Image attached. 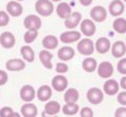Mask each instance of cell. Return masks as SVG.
Returning <instances> with one entry per match:
<instances>
[{
	"label": "cell",
	"instance_id": "cell-44",
	"mask_svg": "<svg viewBox=\"0 0 126 117\" xmlns=\"http://www.w3.org/2000/svg\"><path fill=\"white\" fill-rule=\"evenodd\" d=\"M123 1H125V2H126V0H123Z\"/></svg>",
	"mask_w": 126,
	"mask_h": 117
},
{
	"label": "cell",
	"instance_id": "cell-9",
	"mask_svg": "<svg viewBox=\"0 0 126 117\" xmlns=\"http://www.w3.org/2000/svg\"><path fill=\"white\" fill-rule=\"evenodd\" d=\"M120 88L121 87H120L119 82H118L116 79H111V78H108L103 84V91L105 94L108 96H112V95L118 94Z\"/></svg>",
	"mask_w": 126,
	"mask_h": 117
},
{
	"label": "cell",
	"instance_id": "cell-43",
	"mask_svg": "<svg viewBox=\"0 0 126 117\" xmlns=\"http://www.w3.org/2000/svg\"><path fill=\"white\" fill-rule=\"evenodd\" d=\"M17 1H23V0H17Z\"/></svg>",
	"mask_w": 126,
	"mask_h": 117
},
{
	"label": "cell",
	"instance_id": "cell-13",
	"mask_svg": "<svg viewBox=\"0 0 126 117\" xmlns=\"http://www.w3.org/2000/svg\"><path fill=\"white\" fill-rule=\"evenodd\" d=\"M25 61L24 59H19V58H14V59H10L6 61L5 69L7 71L11 72H19L25 69Z\"/></svg>",
	"mask_w": 126,
	"mask_h": 117
},
{
	"label": "cell",
	"instance_id": "cell-12",
	"mask_svg": "<svg viewBox=\"0 0 126 117\" xmlns=\"http://www.w3.org/2000/svg\"><path fill=\"white\" fill-rule=\"evenodd\" d=\"M81 33L75 30H69L66 32H63L60 35V41L63 43H73V42H77L80 40Z\"/></svg>",
	"mask_w": 126,
	"mask_h": 117
},
{
	"label": "cell",
	"instance_id": "cell-40",
	"mask_svg": "<svg viewBox=\"0 0 126 117\" xmlns=\"http://www.w3.org/2000/svg\"><path fill=\"white\" fill-rule=\"evenodd\" d=\"M79 2H80L83 6H88L93 3V0H79Z\"/></svg>",
	"mask_w": 126,
	"mask_h": 117
},
{
	"label": "cell",
	"instance_id": "cell-37",
	"mask_svg": "<svg viewBox=\"0 0 126 117\" xmlns=\"http://www.w3.org/2000/svg\"><path fill=\"white\" fill-rule=\"evenodd\" d=\"M117 100H118V102H119L121 106H125L126 107V91L118 93Z\"/></svg>",
	"mask_w": 126,
	"mask_h": 117
},
{
	"label": "cell",
	"instance_id": "cell-24",
	"mask_svg": "<svg viewBox=\"0 0 126 117\" xmlns=\"http://www.w3.org/2000/svg\"><path fill=\"white\" fill-rule=\"evenodd\" d=\"M38 114V109L36 104L25 102L21 107V115L23 117H36Z\"/></svg>",
	"mask_w": 126,
	"mask_h": 117
},
{
	"label": "cell",
	"instance_id": "cell-30",
	"mask_svg": "<svg viewBox=\"0 0 126 117\" xmlns=\"http://www.w3.org/2000/svg\"><path fill=\"white\" fill-rule=\"evenodd\" d=\"M79 111H80V108H79L77 102H75V103H65L64 106L62 107V112L64 113L65 115H67V116L76 115Z\"/></svg>",
	"mask_w": 126,
	"mask_h": 117
},
{
	"label": "cell",
	"instance_id": "cell-39",
	"mask_svg": "<svg viewBox=\"0 0 126 117\" xmlns=\"http://www.w3.org/2000/svg\"><path fill=\"white\" fill-rule=\"evenodd\" d=\"M115 116L116 117H126V107L122 106L120 108H118L115 112Z\"/></svg>",
	"mask_w": 126,
	"mask_h": 117
},
{
	"label": "cell",
	"instance_id": "cell-1",
	"mask_svg": "<svg viewBox=\"0 0 126 117\" xmlns=\"http://www.w3.org/2000/svg\"><path fill=\"white\" fill-rule=\"evenodd\" d=\"M35 10L40 16L48 17L54 13L53 1L52 0H38L35 3Z\"/></svg>",
	"mask_w": 126,
	"mask_h": 117
},
{
	"label": "cell",
	"instance_id": "cell-35",
	"mask_svg": "<svg viewBox=\"0 0 126 117\" xmlns=\"http://www.w3.org/2000/svg\"><path fill=\"white\" fill-rule=\"evenodd\" d=\"M56 72L59 73V74H63V73H66L68 71V65L64 63V62H58V63L56 64Z\"/></svg>",
	"mask_w": 126,
	"mask_h": 117
},
{
	"label": "cell",
	"instance_id": "cell-11",
	"mask_svg": "<svg viewBox=\"0 0 126 117\" xmlns=\"http://www.w3.org/2000/svg\"><path fill=\"white\" fill-rule=\"evenodd\" d=\"M36 96H37L36 90L30 84L23 85L20 90V98L24 102H31V101H33L35 99Z\"/></svg>",
	"mask_w": 126,
	"mask_h": 117
},
{
	"label": "cell",
	"instance_id": "cell-27",
	"mask_svg": "<svg viewBox=\"0 0 126 117\" xmlns=\"http://www.w3.org/2000/svg\"><path fill=\"white\" fill-rule=\"evenodd\" d=\"M82 68L85 72L87 73H93L97 70L98 68V63H97V60L93 57H87L85 58L82 62Z\"/></svg>",
	"mask_w": 126,
	"mask_h": 117
},
{
	"label": "cell",
	"instance_id": "cell-6",
	"mask_svg": "<svg viewBox=\"0 0 126 117\" xmlns=\"http://www.w3.org/2000/svg\"><path fill=\"white\" fill-rule=\"evenodd\" d=\"M23 25H24V28L26 30H38L39 31V29H40L42 25V21H41V19L39 18L38 15L32 14L24 18Z\"/></svg>",
	"mask_w": 126,
	"mask_h": 117
},
{
	"label": "cell",
	"instance_id": "cell-3",
	"mask_svg": "<svg viewBox=\"0 0 126 117\" xmlns=\"http://www.w3.org/2000/svg\"><path fill=\"white\" fill-rule=\"evenodd\" d=\"M86 98L92 104H100L104 99V91L99 88H90L86 93Z\"/></svg>",
	"mask_w": 126,
	"mask_h": 117
},
{
	"label": "cell",
	"instance_id": "cell-15",
	"mask_svg": "<svg viewBox=\"0 0 126 117\" xmlns=\"http://www.w3.org/2000/svg\"><path fill=\"white\" fill-rule=\"evenodd\" d=\"M16 43V38L13 33L11 32H3L0 35V44L4 49H12Z\"/></svg>",
	"mask_w": 126,
	"mask_h": 117
},
{
	"label": "cell",
	"instance_id": "cell-42",
	"mask_svg": "<svg viewBox=\"0 0 126 117\" xmlns=\"http://www.w3.org/2000/svg\"><path fill=\"white\" fill-rule=\"evenodd\" d=\"M52 1H55V2H60L61 0H52Z\"/></svg>",
	"mask_w": 126,
	"mask_h": 117
},
{
	"label": "cell",
	"instance_id": "cell-38",
	"mask_svg": "<svg viewBox=\"0 0 126 117\" xmlns=\"http://www.w3.org/2000/svg\"><path fill=\"white\" fill-rule=\"evenodd\" d=\"M7 80H9V76H7V73L3 70H0V85H4Z\"/></svg>",
	"mask_w": 126,
	"mask_h": 117
},
{
	"label": "cell",
	"instance_id": "cell-41",
	"mask_svg": "<svg viewBox=\"0 0 126 117\" xmlns=\"http://www.w3.org/2000/svg\"><path fill=\"white\" fill-rule=\"evenodd\" d=\"M120 87H121L122 89L126 90V75H125L124 77H122V78H121V81H120Z\"/></svg>",
	"mask_w": 126,
	"mask_h": 117
},
{
	"label": "cell",
	"instance_id": "cell-28",
	"mask_svg": "<svg viewBox=\"0 0 126 117\" xmlns=\"http://www.w3.org/2000/svg\"><path fill=\"white\" fill-rule=\"evenodd\" d=\"M20 53H21V55L23 57V59H24L25 61L33 62L35 60V52L29 44H25V45L21 46Z\"/></svg>",
	"mask_w": 126,
	"mask_h": 117
},
{
	"label": "cell",
	"instance_id": "cell-10",
	"mask_svg": "<svg viewBox=\"0 0 126 117\" xmlns=\"http://www.w3.org/2000/svg\"><path fill=\"white\" fill-rule=\"evenodd\" d=\"M68 87L67 78L63 75H57L52 79V88L56 92H63Z\"/></svg>",
	"mask_w": 126,
	"mask_h": 117
},
{
	"label": "cell",
	"instance_id": "cell-14",
	"mask_svg": "<svg viewBox=\"0 0 126 117\" xmlns=\"http://www.w3.org/2000/svg\"><path fill=\"white\" fill-rule=\"evenodd\" d=\"M5 9H6V12L9 13V15L12 17H19L23 13V7L21 5V3L17 1V0H15V1L12 0V1L7 2Z\"/></svg>",
	"mask_w": 126,
	"mask_h": 117
},
{
	"label": "cell",
	"instance_id": "cell-19",
	"mask_svg": "<svg viewBox=\"0 0 126 117\" xmlns=\"http://www.w3.org/2000/svg\"><path fill=\"white\" fill-rule=\"evenodd\" d=\"M53 54L48 52V50H42L40 53H39V59H40L42 65L47 70L53 69Z\"/></svg>",
	"mask_w": 126,
	"mask_h": 117
},
{
	"label": "cell",
	"instance_id": "cell-29",
	"mask_svg": "<svg viewBox=\"0 0 126 117\" xmlns=\"http://www.w3.org/2000/svg\"><path fill=\"white\" fill-rule=\"evenodd\" d=\"M112 29L118 34H125L126 33V19L118 17L112 22Z\"/></svg>",
	"mask_w": 126,
	"mask_h": 117
},
{
	"label": "cell",
	"instance_id": "cell-26",
	"mask_svg": "<svg viewBox=\"0 0 126 117\" xmlns=\"http://www.w3.org/2000/svg\"><path fill=\"white\" fill-rule=\"evenodd\" d=\"M79 97H80V95H79L78 90L75 88H70L66 90L64 94V101L65 103H75L79 100Z\"/></svg>",
	"mask_w": 126,
	"mask_h": 117
},
{
	"label": "cell",
	"instance_id": "cell-2",
	"mask_svg": "<svg viewBox=\"0 0 126 117\" xmlns=\"http://www.w3.org/2000/svg\"><path fill=\"white\" fill-rule=\"evenodd\" d=\"M77 50L82 55L90 56V55H93V53L94 52V50H96V48H94V42L89 38L80 39L77 44Z\"/></svg>",
	"mask_w": 126,
	"mask_h": 117
},
{
	"label": "cell",
	"instance_id": "cell-4",
	"mask_svg": "<svg viewBox=\"0 0 126 117\" xmlns=\"http://www.w3.org/2000/svg\"><path fill=\"white\" fill-rule=\"evenodd\" d=\"M80 31L81 33L86 37H92L96 34V23L93 19H84L80 23Z\"/></svg>",
	"mask_w": 126,
	"mask_h": 117
},
{
	"label": "cell",
	"instance_id": "cell-25",
	"mask_svg": "<svg viewBox=\"0 0 126 117\" xmlns=\"http://www.w3.org/2000/svg\"><path fill=\"white\" fill-rule=\"evenodd\" d=\"M59 40L56 36L54 35H46V36L42 39V45L43 48L46 50H54L58 46Z\"/></svg>",
	"mask_w": 126,
	"mask_h": 117
},
{
	"label": "cell",
	"instance_id": "cell-8",
	"mask_svg": "<svg viewBox=\"0 0 126 117\" xmlns=\"http://www.w3.org/2000/svg\"><path fill=\"white\" fill-rule=\"evenodd\" d=\"M125 11V4L123 0H112L109 3L108 12L112 17H120Z\"/></svg>",
	"mask_w": 126,
	"mask_h": 117
},
{
	"label": "cell",
	"instance_id": "cell-20",
	"mask_svg": "<svg viewBox=\"0 0 126 117\" xmlns=\"http://www.w3.org/2000/svg\"><path fill=\"white\" fill-rule=\"evenodd\" d=\"M53 95V88H50L49 85H41L37 91V97L40 101L46 102L50 99V97Z\"/></svg>",
	"mask_w": 126,
	"mask_h": 117
},
{
	"label": "cell",
	"instance_id": "cell-17",
	"mask_svg": "<svg viewBox=\"0 0 126 117\" xmlns=\"http://www.w3.org/2000/svg\"><path fill=\"white\" fill-rule=\"evenodd\" d=\"M96 51L99 54H106L108 51L111 49V43H110L109 39L106 37H100L94 43Z\"/></svg>",
	"mask_w": 126,
	"mask_h": 117
},
{
	"label": "cell",
	"instance_id": "cell-5",
	"mask_svg": "<svg viewBox=\"0 0 126 117\" xmlns=\"http://www.w3.org/2000/svg\"><path fill=\"white\" fill-rule=\"evenodd\" d=\"M90 18L94 22H103L107 18V11L104 6L102 5H96L90 10Z\"/></svg>",
	"mask_w": 126,
	"mask_h": 117
},
{
	"label": "cell",
	"instance_id": "cell-36",
	"mask_svg": "<svg viewBox=\"0 0 126 117\" xmlns=\"http://www.w3.org/2000/svg\"><path fill=\"white\" fill-rule=\"evenodd\" d=\"M80 116L81 117H93L94 116V112L90 108L88 107H84L80 110Z\"/></svg>",
	"mask_w": 126,
	"mask_h": 117
},
{
	"label": "cell",
	"instance_id": "cell-34",
	"mask_svg": "<svg viewBox=\"0 0 126 117\" xmlns=\"http://www.w3.org/2000/svg\"><path fill=\"white\" fill-rule=\"evenodd\" d=\"M118 72L122 75H126V58H122L121 60H119L117 64Z\"/></svg>",
	"mask_w": 126,
	"mask_h": 117
},
{
	"label": "cell",
	"instance_id": "cell-16",
	"mask_svg": "<svg viewBox=\"0 0 126 117\" xmlns=\"http://www.w3.org/2000/svg\"><path fill=\"white\" fill-rule=\"evenodd\" d=\"M81 19H82L81 13H79V12H73L68 18L64 19V25H65V28H67L69 30H74L75 28H77V26L79 25V23H80Z\"/></svg>",
	"mask_w": 126,
	"mask_h": 117
},
{
	"label": "cell",
	"instance_id": "cell-18",
	"mask_svg": "<svg viewBox=\"0 0 126 117\" xmlns=\"http://www.w3.org/2000/svg\"><path fill=\"white\" fill-rule=\"evenodd\" d=\"M75 50L72 48V46H68V45H65V46H62L61 49H59L58 51V58L62 61H68V60H72L73 58L75 57Z\"/></svg>",
	"mask_w": 126,
	"mask_h": 117
},
{
	"label": "cell",
	"instance_id": "cell-23",
	"mask_svg": "<svg viewBox=\"0 0 126 117\" xmlns=\"http://www.w3.org/2000/svg\"><path fill=\"white\" fill-rule=\"evenodd\" d=\"M56 13L61 19H66L70 16V14L73 13L72 9L68 3L66 2H59V4L56 7Z\"/></svg>",
	"mask_w": 126,
	"mask_h": 117
},
{
	"label": "cell",
	"instance_id": "cell-21",
	"mask_svg": "<svg viewBox=\"0 0 126 117\" xmlns=\"http://www.w3.org/2000/svg\"><path fill=\"white\" fill-rule=\"evenodd\" d=\"M111 55L115 58H122L126 53V44L123 41L118 40L111 45Z\"/></svg>",
	"mask_w": 126,
	"mask_h": 117
},
{
	"label": "cell",
	"instance_id": "cell-22",
	"mask_svg": "<svg viewBox=\"0 0 126 117\" xmlns=\"http://www.w3.org/2000/svg\"><path fill=\"white\" fill-rule=\"evenodd\" d=\"M62 110L61 104L56 100H50V101H46L45 106H44V112L47 115H57L59 112Z\"/></svg>",
	"mask_w": 126,
	"mask_h": 117
},
{
	"label": "cell",
	"instance_id": "cell-31",
	"mask_svg": "<svg viewBox=\"0 0 126 117\" xmlns=\"http://www.w3.org/2000/svg\"><path fill=\"white\" fill-rule=\"evenodd\" d=\"M38 37V30H27L23 35V40L26 44H30L36 40Z\"/></svg>",
	"mask_w": 126,
	"mask_h": 117
},
{
	"label": "cell",
	"instance_id": "cell-33",
	"mask_svg": "<svg viewBox=\"0 0 126 117\" xmlns=\"http://www.w3.org/2000/svg\"><path fill=\"white\" fill-rule=\"evenodd\" d=\"M10 23V15L5 11H0V26H6Z\"/></svg>",
	"mask_w": 126,
	"mask_h": 117
},
{
	"label": "cell",
	"instance_id": "cell-32",
	"mask_svg": "<svg viewBox=\"0 0 126 117\" xmlns=\"http://www.w3.org/2000/svg\"><path fill=\"white\" fill-rule=\"evenodd\" d=\"M19 116V114L14 113V110L11 107H3L0 109V117H13Z\"/></svg>",
	"mask_w": 126,
	"mask_h": 117
},
{
	"label": "cell",
	"instance_id": "cell-7",
	"mask_svg": "<svg viewBox=\"0 0 126 117\" xmlns=\"http://www.w3.org/2000/svg\"><path fill=\"white\" fill-rule=\"evenodd\" d=\"M97 72H98V75H99L101 78L108 79V78L111 77L112 74H113V65L110 63L109 61H103L98 65Z\"/></svg>",
	"mask_w": 126,
	"mask_h": 117
}]
</instances>
